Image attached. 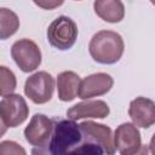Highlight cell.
Listing matches in <instances>:
<instances>
[{"label":"cell","instance_id":"obj_1","mask_svg":"<svg viewBox=\"0 0 155 155\" xmlns=\"http://www.w3.org/2000/svg\"><path fill=\"white\" fill-rule=\"evenodd\" d=\"M124 50L125 44L121 35L113 30H101L96 33L88 45L91 57L101 64H114L119 62Z\"/></svg>","mask_w":155,"mask_h":155},{"label":"cell","instance_id":"obj_2","mask_svg":"<svg viewBox=\"0 0 155 155\" xmlns=\"http://www.w3.org/2000/svg\"><path fill=\"white\" fill-rule=\"evenodd\" d=\"M85 139L79 125L73 120H58L53 124V131L46 144L50 155H67Z\"/></svg>","mask_w":155,"mask_h":155},{"label":"cell","instance_id":"obj_3","mask_svg":"<svg viewBox=\"0 0 155 155\" xmlns=\"http://www.w3.org/2000/svg\"><path fill=\"white\" fill-rule=\"evenodd\" d=\"M78 25L68 16H59L47 28V40L57 50L64 51L74 46L78 39Z\"/></svg>","mask_w":155,"mask_h":155},{"label":"cell","instance_id":"obj_4","mask_svg":"<svg viewBox=\"0 0 155 155\" xmlns=\"http://www.w3.org/2000/svg\"><path fill=\"white\" fill-rule=\"evenodd\" d=\"M11 56L18 68L24 73L34 71L41 64V51L39 46L29 39H21L13 42Z\"/></svg>","mask_w":155,"mask_h":155},{"label":"cell","instance_id":"obj_5","mask_svg":"<svg viewBox=\"0 0 155 155\" xmlns=\"http://www.w3.org/2000/svg\"><path fill=\"white\" fill-rule=\"evenodd\" d=\"M54 91V80L47 71H38L25 80L24 93L35 104L47 103Z\"/></svg>","mask_w":155,"mask_h":155},{"label":"cell","instance_id":"obj_6","mask_svg":"<svg viewBox=\"0 0 155 155\" xmlns=\"http://www.w3.org/2000/svg\"><path fill=\"white\" fill-rule=\"evenodd\" d=\"M0 115L7 127H17L27 120L29 108L21 94L12 93L0 101Z\"/></svg>","mask_w":155,"mask_h":155},{"label":"cell","instance_id":"obj_7","mask_svg":"<svg viewBox=\"0 0 155 155\" xmlns=\"http://www.w3.org/2000/svg\"><path fill=\"white\" fill-rule=\"evenodd\" d=\"M54 120L44 114H35L24 130L25 140L34 147L46 145L53 131Z\"/></svg>","mask_w":155,"mask_h":155},{"label":"cell","instance_id":"obj_8","mask_svg":"<svg viewBox=\"0 0 155 155\" xmlns=\"http://www.w3.org/2000/svg\"><path fill=\"white\" fill-rule=\"evenodd\" d=\"M140 133L130 122L121 124L114 133V147L121 155H132L140 148Z\"/></svg>","mask_w":155,"mask_h":155},{"label":"cell","instance_id":"obj_9","mask_svg":"<svg viewBox=\"0 0 155 155\" xmlns=\"http://www.w3.org/2000/svg\"><path fill=\"white\" fill-rule=\"evenodd\" d=\"M114 85L113 78L107 73H96L80 81L78 96L81 99H90L108 93Z\"/></svg>","mask_w":155,"mask_h":155},{"label":"cell","instance_id":"obj_10","mask_svg":"<svg viewBox=\"0 0 155 155\" xmlns=\"http://www.w3.org/2000/svg\"><path fill=\"white\" fill-rule=\"evenodd\" d=\"M128 115L136 127L149 128L155 122V103L145 97H137L131 101Z\"/></svg>","mask_w":155,"mask_h":155},{"label":"cell","instance_id":"obj_11","mask_svg":"<svg viewBox=\"0 0 155 155\" xmlns=\"http://www.w3.org/2000/svg\"><path fill=\"white\" fill-rule=\"evenodd\" d=\"M109 105L104 101H85L80 102L67 110V116L69 120L76 121L80 119H104L109 115Z\"/></svg>","mask_w":155,"mask_h":155},{"label":"cell","instance_id":"obj_12","mask_svg":"<svg viewBox=\"0 0 155 155\" xmlns=\"http://www.w3.org/2000/svg\"><path fill=\"white\" fill-rule=\"evenodd\" d=\"M79 127L84 132V134H86L87 137L101 144L104 153H107V155L115 154L116 150L114 147V136L110 127L93 121H84L79 124Z\"/></svg>","mask_w":155,"mask_h":155},{"label":"cell","instance_id":"obj_13","mask_svg":"<svg viewBox=\"0 0 155 155\" xmlns=\"http://www.w3.org/2000/svg\"><path fill=\"white\" fill-rule=\"evenodd\" d=\"M80 76L70 70L62 71L57 76V91L58 98L62 102H70L78 97L80 87Z\"/></svg>","mask_w":155,"mask_h":155},{"label":"cell","instance_id":"obj_14","mask_svg":"<svg viewBox=\"0 0 155 155\" xmlns=\"http://www.w3.org/2000/svg\"><path fill=\"white\" fill-rule=\"evenodd\" d=\"M93 8L98 17L109 23H119L125 16L124 4L119 0H97L93 2Z\"/></svg>","mask_w":155,"mask_h":155},{"label":"cell","instance_id":"obj_15","mask_svg":"<svg viewBox=\"0 0 155 155\" xmlns=\"http://www.w3.org/2000/svg\"><path fill=\"white\" fill-rule=\"evenodd\" d=\"M19 28L18 16L10 8L0 7V40L12 36Z\"/></svg>","mask_w":155,"mask_h":155},{"label":"cell","instance_id":"obj_16","mask_svg":"<svg viewBox=\"0 0 155 155\" xmlns=\"http://www.w3.org/2000/svg\"><path fill=\"white\" fill-rule=\"evenodd\" d=\"M17 87V79L13 71L4 65H0V97L10 96Z\"/></svg>","mask_w":155,"mask_h":155},{"label":"cell","instance_id":"obj_17","mask_svg":"<svg viewBox=\"0 0 155 155\" xmlns=\"http://www.w3.org/2000/svg\"><path fill=\"white\" fill-rule=\"evenodd\" d=\"M67 155H104V150L101 144L85 134V139L78 147L71 149Z\"/></svg>","mask_w":155,"mask_h":155},{"label":"cell","instance_id":"obj_18","mask_svg":"<svg viewBox=\"0 0 155 155\" xmlns=\"http://www.w3.org/2000/svg\"><path fill=\"white\" fill-rule=\"evenodd\" d=\"M0 155H27V151L13 140H4L0 143Z\"/></svg>","mask_w":155,"mask_h":155},{"label":"cell","instance_id":"obj_19","mask_svg":"<svg viewBox=\"0 0 155 155\" xmlns=\"http://www.w3.org/2000/svg\"><path fill=\"white\" fill-rule=\"evenodd\" d=\"M31 155H50V154L47 151L46 145H42V147H35L31 150Z\"/></svg>","mask_w":155,"mask_h":155},{"label":"cell","instance_id":"obj_20","mask_svg":"<svg viewBox=\"0 0 155 155\" xmlns=\"http://www.w3.org/2000/svg\"><path fill=\"white\" fill-rule=\"evenodd\" d=\"M63 2L62 1H59V2H48V4H46V2H35V5H38V6H41V7H44V8H52V7H54V6H59V5H62Z\"/></svg>","mask_w":155,"mask_h":155},{"label":"cell","instance_id":"obj_21","mask_svg":"<svg viewBox=\"0 0 155 155\" xmlns=\"http://www.w3.org/2000/svg\"><path fill=\"white\" fill-rule=\"evenodd\" d=\"M132 155H149V149L147 145H140V148Z\"/></svg>","mask_w":155,"mask_h":155},{"label":"cell","instance_id":"obj_22","mask_svg":"<svg viewBox=\"0 0 155 155\" xmlns=\"http://www.w3.org/2000/svg\"><path fill=\"white\" fill-rule=\"evenodd\" d=\"M6 131H7V126L5 125V122H4V120L0 115V138L6 133Z\"/></svg>","mask_w":155,"mask_h":155}]
</instances>
